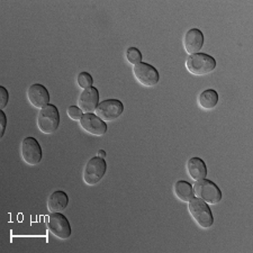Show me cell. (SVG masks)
Segmentation results:
<instances>
[{"label": "cell", "instance_id": "obj_16", "mask_svg": "<svg viewBox=\"0 0 253 253\" xmlns=\"http://www.w3.org/2000/svg\"><path fill=\"white\" fill-rule=\"evenodd\" d=\"M173 194L179 201L183 203H189L195 197L193 186L185 180H178L174 183Z\"/></svg>", "mask_w": 253, "mask_h": 253}, {"label": "cell", "instance_id": "obj_14", "mask_svg": "<svg viewBox=\"0 0 253 253\" xmlns=\"http://www.w3.org/2000/svg\"><path fill=\"white\" fill-rule=\"evenodd\" d=\"M187 172H188L189 177L195 181L202 180L205 179L207 175V167L206 163L204 162L202 159L199 158H190L187 161Z\"/></svg>", "mask_w": 253, "mask_h": 253}, {"label": "cell", "instance_id": "obj_10", "mask_svg": "<svg viewBox=\"0 0 253 253\" xmlns=\"http://www.w3.org/2000/svg\"><path fill=\"white\" fill-rule=\"evenodd\" d=\"M79 123L81 128L91 135L101 136L107 132V124L95 114H84Z\"/></svg>", "mask_w": 253, "mask_h": 253}, {"label": "cell", "instance_id": "obj_20", "mask_svg": "<svg viewBox=\"0 0 253 253\" xmlns=\"http://www.w3.org/2000/svg\"><path fill=\"white\" fill-rule=\"evenodd\" d=\"M67 114L69 118L72 121H80L81 117L84 115L83 111H81L78 106H70V107L67 109Z\"/></svg>", "mask_w": 253, "mask_h": 253}, {"label": "cell", "instance_id": "obj_1", "mask_svg": "<svg viewBox=\"0 0 253 253\" xmlns=\"http://www.w3.org/2000/svg\"><path fill=\"white\" fill-rule=\"evenodd\" d=\"M186 68L195 76H205L215 70L216 60L206 53L199 52L187 58Z\"/></svg>", "mask_w": 253, "mask_h": 253}, {"label": "cell", "instance_id": "obj_23", "mask_svg": "<svg viewBox=\"0 0 253 253\" xmlns=\"http://www.w3.org/2000/svg\"><path fill=\"white\" fill-rule=\"evenodd\" d=\"M98 157L105 159V157H106V152H105V151H104V150H99V151H98Z\"/></svg>", "mask_w": 253, "mask_h": 253}, {"label": "cell", "instance_id": "obj_5", "mask_svg": "<svg viewBox=\"0 0 253 253\" xmlns=\"http://www.w3.org/2000/svg\"><path fill=\"white\" fill-rule=\"evenodd\" d=\"M107 170V163L103 158L93 157L85 163L84 169V181L88 186H95L99 182Z\"/></svg>", "mask_w": 253, "mask_h": 253}, {"label": "cell", "instance_id": "obj_15", "mask_svg": "<svg viewBox=\"0 0 253 253\" xmlns=\"http://www.w3.org/2000/svg\"><path fill=\"white\" fill-rule=\"evenodd\" d=\"M68 195L62 190H55L47 199V210L50 213H61L68 206Z\"/></svg>", "mask_w": 253, "mask_h": 253}, {"label": "cell", "instance_id": "obj_9", "mask_svg": "<svg viewBox=\"0 0 253 253\" xmlns=\"http://www.w3.org/2000/svg\"><path fill=\"white\" fill-rule=\"evenodd\" d=\"M20 153L25 163L28 166H36L42 160V149L40 143L34 137H25L20 146Z\"/></svg>", "mask_w": 253, "mask_h": 253}, {"label": "cell", "instance_id": "obj_18", "mask_svg": "<svg viewBox=\"0 0 253 253\" xmlns=\"http://www.w3.org/2000/svg\"><path fill=\"white\" fill-rule=\"evenodd\" d=\"M126 59L130 64L136 65L142 62V53L136 47H129L126 51Z\"/></svg>", "mask_w": 253, "mask_h": 253}, {"label": "cell", "instance_id": "obj_17", "mask_svg": "<svg viewBox=\"0 0 253 253\" xmlns=\"http://www.w3.org/2000/svg\"><path fill=\"white\" fill-rule=\"evenodd\" d=\"M198 104L205 111H211L218 104V93L214 89H206L198 97Z\"/></svg>", "mask_w": 253, "mask_h": 253}, {"label": "cell", "instance_id": "obj_22", "mask_svg": "<svg viewBox=\"0 0 253 253\" xmlns=\"http://www.w3.org/2000/svg\"><path fill=\"white\" fill-rule=\"evenodd\" d=\"M7 126V117L5 115V113L2 111H0V136H3L5 134V129Z\"/></svg>", "mask_w": 253, "mask_h": 253}, {"label": "cell", "instance_id": "obj_19", "mask_svg": "<svg viewBox=\"0 0 253 253\" xmlns=\"http://www.w3.org/2000/svg\"><path fill=\"white\" fill-rule=\"evenodd\" d=\"M77 83H78V85L80 88L87 89V88L92 87L93 79L88 72H81L79 73L78 78H77Z\"/></svg>", "mask_w": 253, "mask_h": 253}, {"label": "cell", "instance_id": "obj_2", "mask_svg": "<svg viewBox=\"0 0 253 253\" xmlns=\"http://www.w3.org/2000/svg\"><path fill=\"white\" fill-rule=\"evenodd\" d=\"M188 211L193 217L194 221L199 227L202 228H210L213 226L214 217L211 214V208L202 199L194 197L188 203Z\"/></svg>", "mask_w": 253, "mask_h": 253}, {"label": "cell", "instance_id": "obj_6", "mask_svg": "<svg viewBox=\"0 0 253 253\" xmlns=\"http://www.w3.org/2000/svg\"><path fill=\"white\" fill-rule=\"evenodd\" d=\"M124 112V105L118 99H107L98 104L95 115L104 122H113Z\"/></svg>", "mask_w": 253, "mask_h": 253}, {"label": "cell", "instance_id": "obj_11", "mask_svg": "<svg viewBox=\"0 0 253 253\" xmlns=\"http://www.w3.org/2000/svg\"><path fill=\"white\" fill-rule=\"evenodd\" d=\"M27 98L33 107L42 109L50 103V95L48 90L43 84H34L27 90Z\"/></svg>", "mask_w": 253, "mask_h": 253}, {"label": "cell", "instance_id": "obj_13", "mask_svg": "<svg viewBox=\"0 0 253 253\" xmlns=\"http://www.w3.org/2000/svg\"><path fill=\"white\" fill-rule=\"evenodd\" d=\"M204 44V35L198 28H190L183 36V47L189 55L199 53Z\"/></svg>", "mask_w": 253, "mask_h": 253}, {"label": "cell", "instance_id": "obj_7", "mask_svg": "<svg viewBox=\"0 0 253 253\" xmlns=\"http://www.w3.org/2000/svg\"><path fill=\"white\" fill-rule=\"evenodd\" d=\"M47 230L60 240H67L71 236V226L67 217L61 213H51L47 217Z\"/></svg>", "mask_w": 253, "mask_h": 253}, {"label": "cell", "instance_id": "obj_3", "mask_svg": "<svg viewBox=\"0 0 253 253\" xmlns=\"http://www.w3.org/2000/svg\"><path fill=\"white\" fill-rule=\"evenodd\" d=\"M194 196L202 201L205 202L208 205H216L222 201V191L215 185L213 181L208 179H202L195 182L193 186Z\"/></svg>", "mask_w": 253, "mask_h": 253}, {"label": "cell", "instance_id": "obj_12", "mask_svg": "<svg viewBox=\"0 0 253 253\" xmlns=\"http://www.w3.org/2000/svg\"><path fill=\"white\" fill-rule=\"evenodd\" d=\"M99 104V91L97 88L90 87L84 89L78 98V107L84 114H92Z\"/></svg>", "mask_w": 253, "mask_h": 253}, {"label": "cell", "instance_id": "obj_21", "mask_svg": "<svg viewBox=\"0 0 253 253\" xmlns=\"http://www.w3.org/2000/svg\"><path fill=\"white\" fill-rule=\"evenodd\" d=\"M8 100H9V92L7 91L5 87L0 85V111H2L6 107Z\"/></svg>", "mask_w": 253, "mask_h": 253}, {"label": "cell", "instance_id": "obj_8", "mask_svg": "<svg viewBox=\"0 0 253 253\" xmlns=\"http://www.w3.org/2000/svg\"><path fill=\"white\" fill-rule=\"evenodd\" d=\"M133 73L138 83L148 88L157 85L159 84V80H160V76H159L157 69L149 63L141 62L134 65Z\"/></svg>", "mask_w": 253, "mask_h": 253}, {"label": "cell", "instance_id": "obj_4", "mask_svg": "<svg viewBox=\"0 0 253 253\" xmlns=\"http://www.w3.org/2000/svg\"><path fill=\"white\" fill-rule=\"evenodd\" d=\"M60 124L59 109L54 105L48 104L40 109L38 115V127L43 134L54 133Z\"/></svg>", "mask_w": 253, "mask_h": 253}]
</instances>
